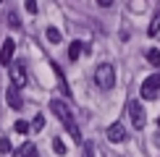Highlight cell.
I'll use <instances>...</instances> for the list:
<instances>
[{"instance_id": "6da1fadb", "label": "cell", "mask_w": 160, "mask_h": 157, "mask_svg": "<svg viewBox=\"0 0 160 157\" xmlns=\"http://www.w3.org/2000/svg\"><path fill=\"white\" fill-rule=\"evenodd\" d=\"M50 110L55 113V118H58V121H61L63 126H66V131H68V134L74 136L76 141H82V134H79V126H76L74 113H71V107H68V105H66L63 100H58V97H55V100H50Z\"/></svg>"}, {"instance_id": "7a4b0ae2", "label": "cell", "mask_w": 160, "mask_h": 157, "mask_svg": "<svg viewBox=\"0 0 160 157\" xmlns=\"http://www.w3.org/2000/svg\"><path fill=\"white\" fill-rule=\"evenodd\" d=\"M95 84L102 92H108L116 87V68H113L110 63H100L97 68H95Z\"/></svg>"}, {"instance_id": "3957f363", "label": "cell", "mask_w": 160, "mask_h": 157, "mask_svg": "<svg viewBox=\"0 0 160 157\" xmlns=\"http://www.w3.org/2000/svg\"><path fill=\"white\" fill-rule=\"evenodd\" d=\"M160 92V74H152L142 81V87H139V94H142V100H155Z\"/></svg>"}, {"instance_id": "277c9868", "label": "cell", "mask_w": 160, "mask_h": 157, "mask_svg": "<svg viewBox=\"0 0 160 157\" xmlns=\"http://www.w3.org/2000/svg\"><path fill=\"white\" fill-rule=\"evenodd\" d=\"M8 68H11V81H13V87L21 89L24 84H26V65L16 60V63H11Z\"/></svg>"}, {"instance_id": "5b68a950", "label": "cell", "mask_w": 160, "mask_h": 157, "mask_svg": "<svg viewBox=\"0 0 160 157\" xmlns=\"http://www.w3.org/2000/svg\"><path fill=\"white\" fill-rule=\"evenodd\" d=\"M129 118H131V123H134V128L142 131V126H144V110H142V102H137V100L129 102Z\"/></svg>"}, {"instance_id": "8992f818", "label": "cell", "mask_w": 160, "mask_h": 157, "mask_svg": "<svg viewBox=\"0 0 160 157\" xmlns=\"http://www.w3.org/2000/svg\"><path fill=\"white\" fill-rule=\"evenodd\" d=\"M13 47H16L13 39H5V42H3V47H0V63H3V65H11L13 63Z\"/></svg>"}, {"instance_id": "52a82bcc", "label": "cell", "mask_w": 160, "mask_h": 157, "mask_svg": "<svg viewBox=\"0 0 160 157\" xmlns=\"http://www.w3.org/2000/svg\"><path fill=\"white\" fill-rule=\"evenodd\" d=\"M108 139L116 141V144L126 141V126H123V123H113V126L108 128Z\"/></svg>"}, {"instance_id": "ba28073f", "label": "cell", "mask_w": 160, "mask_h": 157, "mask_svg": "<svg viewBox=\"0 0 160 157\" xmlns=\"http://www.w3.org/2000/svg\"><path fill=\"white\" fill-rule=\"evenodd\" d=\"M5 100H8V107H13V110L24 107V100H21V94H18L16 87H8V92H5Z\"/></svg>"}, {"instance_id": "9c48e42d", "label": "cell", "mask_w": 160, "mask_h": 157, "mask_svg": "<svg viewBox=\"0 0 160 157\" xmlns=\"http://www.w3.org/2000/svg\"><path fill=\"white\" fill-rule=\"evenodd\" d=\"M13 157H39V152H37V147L32 141H26V144H21V147L13 152Z\"/></svg>"}, {"instance_id": "30bf717a", "label": "cell", "mask_w": 160, "mask_h": 157, "mask_svg": "<svg viewBox=\"0 0 160 157\" xmlns=\"http://www.w3.org/2000/svg\"><path fill=\"white\" fill-rule=\"evenodd\" d=\"M52 71H55V76H58V84H61V89H63V94L68 97V94H71V89H68V84H66V78H63V71L58 68V63H52Z\"/></svg>"}, {"instance_id": "8fae6325", "label": "cell", "mask_w": 160, "mask_h": 157, "mask_svg": "<svg viewBox=\"0 0 160 157\" xmlns=\"http://www.w3.org/2000/svg\"><path fill=\"white\" fill-rule=\"evenodd\" d=\"M82 52H84V45L79 42V39H76V42H71V47H68V58H71V60H79Z\"/></svg>"}, {"instance_id": "7c38bea8", "label": "cell", "mask_w": 160, "mask_h": 157, "mask_svg": "<svg viewBox=\"0 0 160 157\" xmlns=\"http://www.w3.org/2000/svg\"><path fill=\"white\" fill-rule=\"evenodd\" d=\"M52 152H55V155H66V152H68V149H66V144L61 141V139H58V136H55V139H52Z\"/></svg>"}, {"instance_id": "4fadbf2b", "label": "cell", "mask_w": 160, "mask_h": 157, "mask_svg": "<svg viewBox=\"0 0 160 157\" xmlns=\"http://www.w3.org/2000/svg\"><path fill=\"white\" fill-rule=\"evenodd\" d=\"M147 60H150L152 65H160V50L150 47V50H147Z\"/></svg>"}, {"instance_id": "5bb4252c", "label": "cell", "mask_w": 160, "mask_h": 157, "mask_svg": "<svg viewBox=\"0 0 160 157\" xmlns=\"http://www.w3.org/2000/svg\"><path fill=\"white\" fill-rule=\"evenodd\" d=\"M45 34H48V39H50V42H52V45H58V42H61V31H58V29H55V26H50V29H48V31H45Z\"/></svg>"}, {"instance_id": "9a60e30c", "label": "cell", "mask_w": 160, "mask_h": 157, "mask_svg": "<svg viewBox=\"0 0 160 157\" xmlns=\"http://www.w3.org/2000/svg\"><path fill=\"white\" fill-rule=\"evenodd\" d=\"M158 29H160V13H155V18H152V24H150V37H155Z\"/></svg>"}, {"instance_id": "2e32d148", "label": "cell", "mask_w": 160, "mask_h": 157, "mask_svg": "<svg viewBox=\"0 0 160 157\" xmlns=\"http://www.w3.org/2000/svg\"><path fill=\"white\" fill-rule=\"evenodd\" d=\"M32 128L42 131V128H45V115H39V113H37V115H34V121H32Z\"/></svg>"}, {"instance_id": "e0dca14e", "label": "cell", "mask_w": 160, "mask_h": 157, "mask_svg": "<svg viewBox=\"0 0 160 157\" xmlns=\"http://www.w3.org/2000/svg\"><path fill=\"white\" fill-rule=\"evenodd\" d=\"M13 128H16L18 134H29V128H32V126H29L26 121H16V126H13Z\"/></svg>"}, {"instance_id": "ac0fdd59", "label": "cell", "mask_w": 160, "mask_h": 157, "mask_svg": "<svg viewBox=\"0 0 160 157\" xmlns=\"http://www.w3.org/2000/svg\"><path fill=\"white\" fill-rule=\"evenodd\" d=\"M8 26H13V29H18V26H21V21H18L16 13H8Z\"/></svg>"}, {"instance_id": "d6986e66", "label": "cell", "mask_w": 160, "mask_h": 157, "mask_svg": "<svg viewBox=\"0 0 160 157\" xmlns=\"http://www.w3.org/2000/svg\"><path fill=\"white\" fill-rule=\"evenodd\" d=\"M24 8L29 13H37V0H24Z\"/></svg>"}, {"instance_id": "ffe728a7", "label": "cell", "mask_w": 160, "mask_h": 157, "mask_svg": "<svg viewBox=\"0 0 160 157\" xmlns=\"http://www.w3.org/2000/svg\"><path fill=\"white\" fill-rule=\"evenodd\" d=\"M0 152H5V155L11 152V141L5 139V136H3V139H0Z\"/></svg>"}, {"instance_id": "44dd1931", "label": "cell", "mask_w": 160, "mask_h": 157, "mask_svg": "<svg viewBox=\"0 0 160 157\" xmlns=\"http://www.w3.org/2000/svg\"><path fill=\"white\" fill-rule=\"evenodd\" d=\"M84 157H95V152H92V144H84Z\"/></svg>"}, {"instance_id": "7402d4cb", "label": "cell", "mask_w": 160, "mask_h": 157, "mask_svg": "<svg viewBox=\"0 0 160 157\" xmlns=\"http://www.w3.org/2000/svg\"><path fill=\"white\" fill-rule=\"evenodd\" d=\"M97 5H102V8H110V5H113V0H97Z\"/></svg>"}, {"instance_id": "603a6c76", "label": "cell", "mask_w": 160, "mask_h": 157, "mask_svg": "<svg viewBox=\"0 0 160 157\" xmlns=\"http://www.w3.org/2000/svg\"><path fill=\"white\" fill-rule=\"evenodd\" d=\"M158 126H160V118H158Z\"/></svg>"}, {"instance_id": "cb8c5ba5", "label": "cell", "mask_w": 160, "mask_h": 157, "mask_svg": "<svg viewBox=\"0 0 160 157\" xmlns=\"http://www.w3.org/2000/svg\"><path fill=\"white\" fill-rule=\"evenodd\" d=\"M0 3H5V0H0Z\"/></svg>"}]
</instances>
